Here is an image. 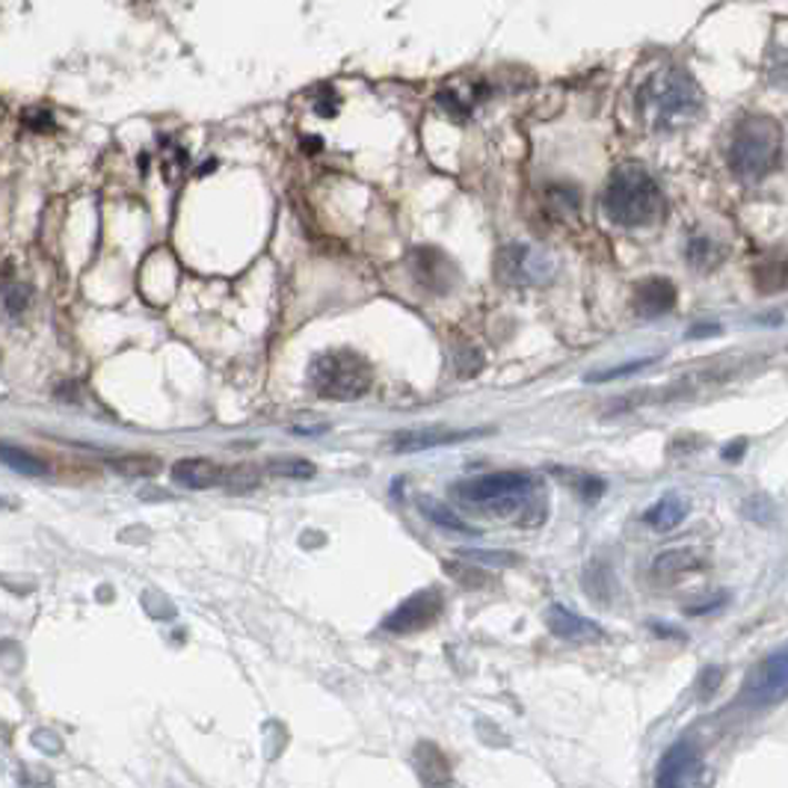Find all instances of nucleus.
<instances>
[{
	"label": "nucleus",
	"mask_w": 788,
	"mask_h": 788,
	"mask_svg": "<svg viewBox=\"0 0 788 788\" xmlns=\"http://www.w3.org/2000/svg\"><path fill=\"white\" fill-rule=\"evenodd\" d=\"M453 499L478 513H490L499 519H516L522 525H536L545 510L543 481L534 471H492L474 481H462L453 487Z\"/></svg>",
	"instance_id": "f257e3e1"
},
{
	"label": "nucleus",
	"mask_w": 788,
	"mask_h": 788,
	"mask_svg": "<svg viewBox=\"0 0 788 788\" xmlns=\"http://www.w3.org/2000/svg\"><path fill=\"white\" fill-rule=\"evenodd\" d=\"M641 119L653 131H682L703 113V90L679 65H664L637 92Z\"/></svg>",
	"instance_id": "f03ea898"
},
{
	"label": "nucleus",
	"mask_w": 788,
	"mask_h": 788,
	"mask_svg": "<svg viewBox=\"0 0 788 788\" xmlns=\"http://www.w3.org/2000/svg\"><path fill=\"white\" fill-rule=\"evenodd\" d=\"M605 217L620 228L658 226L667 211L662 187L641 164L616 166L602 193Z\"/></svg>",
	"instance_id": "7ed1b4c3"
},
{
	"label": "nucleus",
	"mask_w": 788,
	"mask_h": 788,
	"mask_svg": "<svg viewBox=\"0 0 788 788\" xmlns=\"http://www.w3.org/2000/svg\"><path fill=\"white\" fill-rule=\"evenodd\" d=\"M782 161V131L770 116H747L735 127L726 164L741 182H765Z\"/></svg>",
	"instance_id": "20e7f679"
},
{
	"label": "nucleus",
	"mask_w": 788,
	"mask_h": 788,
	"mask_svg": "<svg viewBox=\"0 0 788 788\" xmlns=\"http://www.w3.org/2000/svg\"><path fill=\"white\" fill-rule=\"evenodd\" d=\"M371 362L356 350H327L308 368V386L327 400H359L371 391Z\"/></svg>",
	"instance_id": "39448f33"
},
{
	"label": "nucleus",
	"mask_w": 788,
	"mask_h": 788,
	"mask_svg": "<svg viewBox=\"0 0 788 788\" xmlns=\"http://www.w3.org/2000/svg\"><path fill=\"white\" fill-rule=\"evenodd\" d=\"M495 273L508 285H525V288H531V285H549L554 279V273H557V264L540 246L513 244L504 246L499 253Z\"/></svg>",
	"instance_id": "423d86ee"
},
{
	"label": "nucleus",
	"mask_w": 788,
	"mask_h": 788,
	"mask_svg": "<svg viewBox=\"0 0 788 788\" xmlns=\"http://www.w3.org/2000/svg\"><path fill=\"white\" fill-rule=\"evenodd\" d=\"M444 607V596L439 587H424L412 593L409 598H403L395 611H391L386 620H382V628L389 635H412V632H424L430 625L442 616Z\"/></svg>",
	"instance_id": "0eeeda50"
},
{
	"label": "nucleus",
	"mask_w": 788,
	"mask_h": 788,
	"mask_svg": "<svg viewBox=\"0 0 788 788\" xmlns=\"http://www.w3.org/2000/svg\"><path fill=\"white\" fill-rule=\"evenodd\" d=\"M788 688V655L786 649L768 655L765 662H759V667L750 673V679L744 685V703L761 708L774 706L786 699Z\"/></svg>",
	"instance_id": "6e6552de"
},
{
	"label": "nucleus",
	"mask_w": 788,
	"mask_h": 788,
	"mask_svg": "<svg viewBox=\"0 0 788 788\" xmlns=\"http://www.w3.org/2000/svg\"><path fill=\"white\" fill-rule=\"evenodd\" d=\"M412 279L418 288H424L433 297H442L460 282V270L457 264L444 253L433 249V246H421L412 253Z\"/></svg>",
	"instance_id": "1a4fd4ad"
},
{
	"label": "nucleus",
	"mask_w": 788,
	"mask_h": 788,
	"mask_svg": "<svg viewBox=\"0 0 788 788\" xmlns=\"http://www.w3.org/2000/svg\"><path fill=\"white\" fill-rule=\"evenodd\" d=\"M545 625L554 637L561 641H570V644H598L605 637V628L590 620V616H581L575 611H570L561 602H554L549 611H545Z\"/></svg>",
	"instance_id": "9d476101"
},
{
	"label": "nucleus",
	"mask_w": 788,
	"mask_h": 788,
	"mask_svg": "<svg viewBox=\"0 0 788 788\" xmlns=\"http://www.w3.org/2000/svg\"><path fill=\"white\" fill-rule=\"evenodd\" d=\"M699 774H703V761H699L697 747L688 741H679L673 744L671 750L662 756V761H658L655 782L662 788L688 786V782H697Z\"/></svg>",
	"instance_id": "9b49d317"
},
{
	"label": "nucleus",
	"mask_w": 788,
	"mask_h": 788,
	"mask_svg": "<svg viewBox=\"0 0 788 788\" xmlns=\"http://www.w3.org/2000/svg\"><path fill=\"white\" fill-rule=\"evenodd\" d=\"M490 430L474 427V430H448V427H418V430H400L391 439V451L398 453H416L427 451V448H439V444H453L474 439V436H487Z\"/></svg>",
	"instance_id": "f8f14e48"
},
{
	"label": "nucleus",
	"mask_w": 788,
	"mask_h": 788,
	"mask_svg": "<svg viewBox=\"0 0 788 788\" xmlns=\"http://www.w3.org/2000/svg\"><path fill=\"white\" fill-rule=\"evenodd\" d=\"M703 557H706V554L699 552V549H690V545H685V549H671V552L655 557L653 575L658 579V584H682V581L697 575V572L703 570V563H706Z\"/></svg>",
	"instance_id": "ddd939ff"
},
{
	"label": "nucleus",
	"mask_w": 788,
	"mask_h": 788,
	"mask_svg": "<svg viewBox=\"0 0 788 788\" xmlns=\"http://www.w3.org/2000/svg\"><path fill=\"white\" fill-rule=\"evenodd\" d=\"M676 299H679V290L673 285L671 279H655L641 282L635 288V308L641 318H658V315H667L676 308Z\"/></svg>",
	"instance_id": "4468645a"
},
{
	"label": "nucleus",
	"mask_w": 788,
	"mask_h": 788,
	"mask_svg": "<svg viewBox=\"0 0 788 788\" xmlns=\"http://www.w3.org/2000/svg\"><path fill=\"white\" fill-rule=\"evenodd\" d=\"M170 474H173V481L178 483V487H184V490H211V487L223 483L226 469H219L217 462L211 460H182L175 462Z\"/></svg>",
	"instance_id": "2eb2a0df"
},
{
	"label": "nucleus",
	"mask_w": 788,
	"mask_h": 788,
	"mask_svg": "<svg viewBox=\"0 0 788 788\" xmlns=\"http://www.w3.org/2000/svg\"><path fill=\"white\" fill-rule=\"evenodd\" d=\"M690 513V504L685 495H679V492H667V495H662V499L655 501L653 508L644 513V522L646 525H653L655 531H662V534H667V531H676V528L688 519Z\"/></svg>",
	"instance_id": "dca6fc26"
},
{
	"label": "nucleus",
	"mask_w": 788,
	"mask_h": 788,
	"mask_svg": "<svg viewBox=\"0 0 788 788\" xmlns=\"http://www.w3.org/2000/svg\"><path fill=\"white\" fill-rule=\"evenodd\" d=\"M416 501H418V510H421L424 519H430L436 528H444V531H453V534H469V536L478 534V528H471L457 510H451L448 504H442V501L430 499V495H418Z\"/></svg>",
	"instance_id": "f3484780"
},
{
	"label": "nucleus",
	"mask_w": 788,
	"mask_h": 788,
	"mask_svg": "<svg viewBox=\"0 0 788 788\" xmlns=\"http://www.w3.org/2000/svg\"><path fill=\"white\" fill-rule=\"evenodd\" d=\"M416 768L421 774V782L427 786H439V782H451L448 777V761L439 753V747H433L430 741H421L416 747Z\"/></svg>",
	"instance_id": "a211bd4d"
},
{
	"label": "nucleus",
	"mask_w": 788,
	"mask_h": 788,
	"mask_svg": "<svg viewBox=\"0 0 788 788\" xmlns=\"http://www.w3.org/2000/svg\"><path fill=\"white\" fill-rule=\"evenodd\" d=\"M584 590L590 593V598H596V602L607 605V602L614 598V590H616V579H614V570H611V563L605 561L590 563L587 570H584Z\"/></svg>",
	"instance_id": "6ab92c4d"
},
{
	"label": "nucleus",
	"mask_w": 788,
	"mask_h": 788,
	"mask_svg": "<svg viewBox=\"0 0 788 788\" xmlns=\"http://www.w3.org/2000/svg\"><path fill=\"white\" fill-rule=\"evenodd\" d=\"M554 474H557V478H563V481H566V487H570L575 495H581V501H587V504H596V501L602 499L607 490V483L602 481V478H596V474H587V471L554 469Z\"/></svg>",
	"instance_id": "aec40b11"
},
{
	"label": "nucleus",
	"mask_w": 788,
	"mask_h": 788,
	"mask_svg": "<svg viewBox=\"0 0 788 788\" xmlns=\"http://www.w3.org/2000/svg\"><path fill=\"white\" fill-rule=\"evenodd\" d=\"M0 462L10 465L12 471H19V474H28V478H45L48 474L45 462L33 453L21 451L16 444H0Z\"/></svg>",
	"instance_id": "412c9836"
},
{
	"label": "nucleus",
	"mask_w": 788,
	"mask_h": 788,
	"mask_svg": "<svg viewBox=\"0 0 788 788\" xmlns=\"http://www.w3.org/2000/svg\"><path fill=\"white\" fill-rule=\"evenodd\" d=\"M688 258L694 267H699V270H712L720 258H724V249L717 244H712L708 237H694L688 244Z\"/></svg>",
	"instance_id": "4be33fe9"
},
{
	"label": "nucleus",
	"mask_w": 788,
	"mask_h": 788,
	"mask_svg": "<svg viewBox=\"0 0 788 788\" xmlns=\"http://www.w3.org/2000/svg\"><path fill=\"white\" fill-rule=\"evenodd\" d=\"M453 365H457V373H460L462 380H471V377H478L483 371L487 359H483V354L474 345H457Z\"/></svg>",
	"instance_id": "5701e85b"
},
{
	"label": "nucleus",
	"mask_w": 788,
	"mask_h": 788,
	"mask_svg": "<svg viewBox=\"0 0 788 788\" xmlns=\"http://www.w3.org/2000/svg\"><path fill=\"white\" fill-rule=\"evenodd\" d=\"M113 469L122 471V474L145 478V474H157V471H161V462L154 460V457H143V453H131V457H119V460H113Z\"/></svg>",
	"instance_id": "b1692460"
},
{
	"label": "nucleus",
	"mask_w": 788,
	"mask_h": 788,
	"mask_svg": "<svg viewBox=\"0 0 788 788\" xmlns=\"http://www.w3.org/2000/svg\"><path fill=\"white\" fill-rule=\"evenodd\" d=\"M658 362V356H646V359H635V362H625V365H616L614 371H596V373H587L584 377V382H614V380H623V377H632V373H637L641 368H646V365Z\"/></svg>",
	"instance_id": "393cba45"
},
{
	"label": "nucleus",
	"mask_w": 788,
	"mask_h": 788,
	"mask_svg": "<svg viewBox=\"0 0 788 788\" xmlns=\"http://www.w3.org/2000/svg\"><path fill=\"white\" fill-rule=\"evenodd\" d=\"M270 474L273 478H290V481H308V478L318 474V469L308 460H282L273 462Z\"/></svg>",
	"instance_id": "a878e982"
},
{
	"label": "nucleus",
	"mask_w": 788,
	"mask_h": 788,
	"mask_svg": "<svg viewBox=\"0 0 788 788\" xmlns=\"http://www.w3.org/2000/svg\"><path fill=\"white\" fill-rule=\"evenodd\" d=\"M460 557L478 563H501V566H513V563H519V557L513 552H478V549H471V552H460Z\"/></svg>",
	"instance_id": "bb28decb"
},
{
	"label": "nucleus",
	"mask_w": 788,
	"mask_h": 788,
	"mask_svg": "<svg viewBox=\"0 0 788 788\" xmlns=\"http://www.w3.org/2000/svg\"><path fill=\"white\" fill-rule=\"evenodd\" d=\"M28 299H30V290L24 288V285H10V288L3 290V303H7V308H10L12 315H21V311L28 308Z\"/></svg>",
	"instance_id": "cd10ccee"
},
{
	"label": "nucleus",
	"mask_w": 788,
	"mask_h": 788,
	"mask_svg": "<svg viewBox=\"0 0 788 788\" xmlns=\"http://www.w3.org/2000/svg\"><path fill=\"white\" fill-rule=\"evenodd\" d=\"M720 676H724L720 667H706L703 676H699V697H712L717 685H720Z\"/></svg>",
	"instance_id": "c85d7f7f"
},
{
	"label": "nucleus",
	"mask_w": 788,
	"mask_h": 788,
	"mask_svg": "<svg viewBox=\"0 0 788 788\" xmlns=\"http://www.w3.org/2000/svg\"><path fill=\"white\" fill-rule=\"evenodd\" d=\"M726 598H729V593H715V596L706 598V602H697V605H690V607H688V614H690V616L712 614V611H717V607H724V605H726Z\"/></svg>",
	"instance_id": "c756f323"
},
{
	"label": "nucleus",
	"mask_w": 788,
	"mask_h": 788,
	"mask_svg": "<svg viewBox=\"0 0 788 788\" xmlns=\"http://www.w3.org/2000/svg\"><path fill=\"white\" fill-rule=\"evenodd\" d=\"M720 332H724L720 324H697V327L688 329V338H712V336H720Z\"/></svg>",
	"instance_id": "7c9ffc66"
},
{
	"label": "nucleus",
	"mask_w": 788,
	"mask_h": 788,
	"mask_svg": "<svg viewBox=\"0 0 788 788\" xmlns=\"http://www.w3.org/2000/svg\"><path fill=\"white\" fill-rule=\"evenodd\" d=\"M744 451H747V439H738V442H733L729 448H724V460L735 462Z\"/></svg>",
	"instance_id": "2f4dec72"
}]
</instances>
